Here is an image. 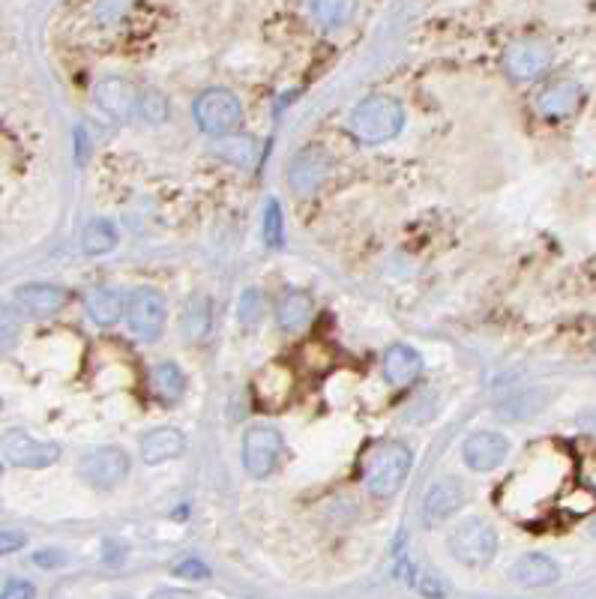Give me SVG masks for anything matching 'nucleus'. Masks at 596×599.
<instances>
[{
  "mask_svg": "<svg viewBox=\"0 0 596 599\" xmlns=\"http://www.w3.org/2000/svg\"><path fill=\"white\" fill-rule=\"evenodd\" d=\"M330 177V159L321 150H303L291 159L288 168V180L300 195H312L318 192Z\"/></svg>",
  "mask_w": 596,
  "mask_h": 599,
  "instance_id": "nucleus-13",
  "label": "nucleus"
},
{
  "mask_svg": "<svg viewBox=\"0 0 596 599\" xmlns=\"http://www.w3.org/2000/svg\"><path fill=\"white\" fill-rule=\"evenodd\" d=\"M591 534H594V537H596V522H594V525H591Z\"/></svg>",
  "mask_w": 596,
  "mask_h": 599,
  "instance_id": "nucleus-37",
  "label": "nucleus"
},
{
  "mask_svg": "<svg viewBox=\"0 0 596 599\" xmlns=\"http://www.w3.org/2000/svg\"><path fill=\"white\" fill-rule=\"evenodd\" d=\"M183 447H186V438L177 429L162 426V429H153L141 438V459L147 465H162L168 459H177L183 453Z\"/></svg>",
  "mask_w": 596,
  "mask_h": 599,
  "instance_id": "nucleus-18",
  "label": "nucleus"
},
{
  "mask_svg": "<svg viewBox=\"0 0 596 599\" xmlns=\"http://www.w3.org/2000/svg\"><path fill=\"white\" fill-rule=\"evenodd\" d=\"M33 585L30 582H21V579H15V582H9L6 588H3V594L0 599H33Z\"/></svg>",
  "mask_w": 596,
  "mask_h": 599,
  "instance_id": "nucleus-32",
  "label": "nucleus"
},
{
  "mask_svg": "<svg viewBox=\"0 0 596 599\" xmlns=\"http://www.w3.org/2000/svg\"><path fill=\"white\" fill-rule=\"evenodd\" d=\"M591 483L596 486V462H594V468H591Z\"/></svg>",
  "mask_w": 596,
  "mask_h": 599,
  "instance_id": "nucleus-36",
  "label": "nucleus"
},
{
  "mask_svg": "<svg viewBox=\"0 0 596 599\" xmlns=\"http://www.w3.org/2000/svg\"><path fill=\"white\" fill-rule=\"evenodd\" d=\"M165 300L156 288H135L126 297V324L141 342H156L165 330Z\"/></svg>",
  "mask_w": 596,
  "mask_h": 599,
  "instance_id": "nucleus-4",
  "label": "nucleus"
},
{
  "mask_svg": "<svg viewBox=\"0 0 596 599\" xmlns=\"http://www.w3.org/2000/svg\"><path fill=\"white\" fill-rule=\"evenodd\" d=\"M66 297H69V294H66L60 285H45V282L21 285V288L15 291V303H18L27 315H36V318L54 315L57 309H63Z\"/></svg>",
  "mask_w": 596,
  "mask_h": 599,
  "instance_id": "nucleus-15",
  "label": "nucleus"
},
{
  "mask_svg": "<svg viewBox=\"0 0 596 599\" xmlns=\"http://www.w3.org/2000/svg\"><path fill=\"white\" fill-rule=\"evenodd\" d=\"M0 408H3V399H0Z\"/></svg>",
  "mask_w": 596,
  "mask_h": 599,
  "instance_id": "nucleus-38",
  "label": "nucleus"
},
{
  "mask_svg": "<svg viewBox=\"0 0 596 599\" xmlns=\"http://www.w3.org/2000/svg\"><path fill=\"white\" fill-rule=\"evenodd\" d=\"M180 579H198V582H204V579H210V570L201 564V561H183L177 570H174Z\"/></svg>",
  "mask_w": 596,
  "mask_h": 599,
  "instance_id": "nucleus-31",
  "label": "nucleus"
},
{
  "mask_svg": "<svg viewBox=\"0 0 596 599\" xmlns=\"http://www.w3.org/2000/svg\"><path fill=\"white\" fill-rule=\"evenodd\" d=\"M465 504V486L456 477H441L438 483L429 486L423 498V519L426 525H441L453 519Z\"/></svg>",
  "mask_w": 596,
  "mask_h": 599,
  "instance_id": "nucleus-11",
  "label": "nucleus"
},
{
  "mask_svg": "<svg viewBox=\"0 0 596 599\" xmlns=\"http://www.w3.org/2000/svg\"><path fill=\"white\" fill-rule=\"evenodd\" d=\"M408 582L423 594L426 599H444L447 597V582L435 573H411Z\"/></svg>",
  "mask_w": 596,
  "mask_h": 599,
  "instance_id": "nucleus-28",
  "label": "nucleus"
},
{
  "mask_svg": "<svg viewBox=\"0 0 596 599\" xmlns=\"http://www.w3.org/2000/svg\"><path fill=\"white\" fill-rule=\"evenodd\" d=\"M261 315H264V297H261V291L258 288L243 291V297H240V321L252 327V324L261 321Z\"/></svg>",
  "mask_w": 596,
  "mask_h": 599,
  "instance_id": "nucleus-29",
  "label": "nucleus"
},
{
  "mask_svg": "<svg viewBox=\"0 0 596 599\" xmlns=\"http://www.w3.org/2000/svg\"><path fill=\"white\" fill-rule=\"evenodd\" d=\"M216 153H219L225 162L237 165V168H252V165L258 162V156H261V147H258L255 138L234 135V138H219V141H216Z\"/></svg>",
  "mask_w": 596,
  "mask_h": 599,
  "instance_id": "nucleus-21",
  "label": "nucleus"
},
{
  "mask_svg": "<svg viewBox=\"0 0 596 599\" xmlns=\"http://www.w3.org/2000/svg\"><path fill=\"white\" fill-rule=\"evenodd\" d=\"M402 123H405L402 105L393 96H384V93L366 96L351 111V129L366 144H384V141L396 138L402 132Z\"/></svg>",
  "mask_w": 596,
  "mask_h": 599,
  "instance_id": "nucleus-2",
  "label": "nucleus"
},
{
  "mask_svg": "<svg viewBox=\"0 0 596 599\" xmlns=\"http://www.w3.org/2000/svg\"><path fill=\"white\" fill-rule=\"evenodd\" d=\"M561 576L558 564L546 555H525L513 567V582L522 588H549Z\"/></svg>",
  "mask_w": 596,
  "mask_h": 599,
  "instance_id": "nucleus-19",
  "label": "nucleus"
},
{
  "mask_svg": "<svg viewBox=\"0 0 596 599\" xmlns=\"http://www.w3.org/2000/svg\"><path fill=\"white\" fill-rule=\"evenodd\" d=\"M192 114H195V123L201 126V132L228 135L231 129H237V123L243 117V105L228 90H207L195 99Z\"/></svg>",
  "mask_w": 596,
  "mask_h": 599,
  "instance_id": "nucleus-5",
  "label": "nucleus"
},
{
  "mask_svg": "<svg viewBox=\"0 0 596 599\" xmlns=\"http://www.w3.org/2000/svg\"><path fill=\"white\" fill-rule=\"evenodd\" d=\"M78 474L87 486L93 489H114L117 483H123V477L129 474V456L120 447H99L90 450L81 462H78Z\"/></svg>",
  "mask_w": 596,
  "mask_h": 599,
  "instance_id": "nucleus-7",
  "label": "nucleus"
},
{
  "mask_svg": "<svg viewBox=\"0 0 596 599\" xmlns=\"http://www.w3.org/2000/svg\"><path fill=\"white\" fill-rule=\"evenodd\" d=\"M282 237H285V219H282V207L276 198H270L264 204V243L279 249L282 246Z\"/></svg>",
  "mask_w": 596,
  "mask_h": 599,
  "instance_id": "nucleus-25",
  "label": "nucleus"
},
{
  "mask_svg": "<svg viewBox=\"0 0 596 599\" xmlns=\"http://www.w3.org/2000/svg\"><path fill=\"white\" fill-rule=\"evenodd\" d=\"M84 309L90 315L93 324L99 327H111L120 321V315L126 312V297L120 288H108V285H99L93 291H87L84 297Z\"/></svg>",
  "mask_w": 596,
  "mask_h": 599,
  "instance_id": "nucleus-16",
  "label": "nucleus"
},
{
  "mask_svg": "<svg viewBox=\"0 0 596 599\" xmlns=\"http://www.w3.org/2000/svg\"><path fill=\"white\" fill-rule=\"evenodd\" d=\"M153 390L165 399V402H177L186 393V375L180 372L177 363L165 360L153 369Z\"/></svg>",
  "mask_w": 596,
  "mask_h": 599,
  "instance_id": "nucleus-23",
  "label": "nucleus"
},
{
  "mask_svg": "<svg viewBox=\"0 0 596 599\" xmlns=\"http://www.w3.org/2000/svg\"><path fill=\"white\" fill-rule=\"evenodd\" d=\"M504 66L516 81H534L552 66V48L537 39L513 42L504 54Z\"/></svg>",
  "mask_w": 596,
  "mask_h": 599,
  "instance_id": "nucleus-10",
  "label": "nucleus"
},
{
  "mask_svg": "<svg viewBox=\"0 0 596 599\" xmlns=\"http://www.w3.org/2000/svg\"><path fill=\"white\" fill-rule=\"evenodd\" d=\"M21 336V315L9 306H0V354L12 351Z\"/></svg>",
  "mask_w": 596,
  "mask_h": 599,
  "instance_id": "nucleus-26",
  "label": "nucleus"
},
{
  "mask_svg": "<svg viewBox=\"0 0 596 599\" xmlns=\"http://www.w3.org/2000/svg\"><path fill=\"white\" fill-rule=\"evenodd\" d=\"M282 456V435L273 426H252L243 435V465L249 477L267 480Z\"/></svg>",
  "mask_w": 596,
  "mask_h": 599,
  "instance_id": "nucleus-6",
  "label": "nucleus"
},
{
  "mask_svg": "<svg viewBox=\"0 0 596 599\" xmlns=\"http://www.w3.org/2000/svg\"><path fill=\"white\" fill-rule=\"evenodd\" d=\"M507 453H510V441L501 432H474L462 444V459L477 474H489L501 468L507 462Z\"/></svg>",
  "mask_w": 596,
  "mask_h": 599,
  "instance_id": "nucleus-9",
  "label": "nucleus"
},
{
  "mask_svg": "<svg viewBox=\"0 0 596 599\" xmlns=\"http://www.w3.org/2000/svg\"><path fill=\"white\" fill-rule=\"evenodd\" d=\"M24 546V537L15 534V531H0V555H9V552H18Z\"/></svg>",
  "mask_w": 596,
  "mask_h": 599,
  "instance_id": "nucleus-33",
  "label": "nucleus"
},
{
  "mask_svg": "<svg viewBox=\"0 0 596 599\" xmlns=\"http://www.w3.org/2000/svg\"><path fill=\"white\" fill-rule=\"evenodd\" d=\"M582 96H585L582 84H579V81H570V78H564V81H555V84H549V87L540 93V99H537V108H540V114H543V117H549V120H564V117H573V114L579 111V105H582Z\"/></svg>",
  "mask_w": 596,
  "mask_h": 599,
  "instance_id": "nucleus-14",
  "label": "nucleus"
},
{
  "mask_svg": "<svg viewBox=\"0 0 596 599\" xmlns=\"http://www.w3.org/2000/svg\"><path fill=\"white\" fill-rule=\"evenodd\" d=\"M0 447H3V456H6L9 465L27 468V471L51 468V465L60 459V447H57V444L36 441V438H30V435L21 432V429H9V432L3 435Z\"/></svg>",
  "mask_w": 596,
  "mask_h": 599,
  "instance_id": "nucleus-8",
  "label": "nucleus"
},
{
  "mask_svg": "<svg viewBox=\"0 0 596 599\" xmlns=\"http://www.w3.org/2000/svg\"><path fill=\"white\" fill-rule=\"evenodd\" d=\"M210 300L207 297H192L189 303H186V309H183V315H180V330H183V336L189 339V342H195V339H204L207 336V330H210Z\"/></svg>",
  "mask_w": 596,
  "mask_h": 599,
  "instance_id": "nucleus-22",
  "label": "nucleus"
},
{
  "mask_svg": "<svg viewBox=\"0 0 596 599\" xmlns=\"http://www.w3.org/2000/svg\"><path fill=\"white\" fill-rule=\"evenodd\" d=\"M93 99L96 105L111 117V120H126L135 108H138V93L126 78L108 75L93 87Z\"/></svg>",
  "mask_w": 596,
  "mask_h": 599,
  "instance_id": "nucleus-12",
  "label": "nucleus"
},
{
  "mask_svg": "<svg viewBox=\"0 0 596 599\" xmlns=\"http://www.w3.org/2000/svg\"><path fill=\"white\" fill-rule=\"evenodd\" d=\"M33 561H36L39 567H57V564H63V555H60V552H36Z\"/></svg>",
  "mask_w": 596,
  "mask_h": 599,
  "instance_id": "nucleus-35",
  "label": "nucleus"
},
{
  "mask_svg": "<svg viewBox=\"0 0 596 599\" xmlns=\"http://www.w3.org/2000/svg\"><path fill=\"white\" fill-rule=\"evenodd\" d=\"M447 546H450V555H453L459 564L480 570V567L492 564V558H495V552H498V534H495V528H492L489 522H483V519H468L465 525H459V528L450 534Z\"/></svg>",
  "mask_w": 596,
  "mask_h": 599,
  "instance_id": "nucleus-3",
  "label": "nucleus"
},
{
  "mask_svg": "<svg viewBox=\"0 0 596 599\" xmlns=\"http://www.w3.org/2000/svg\"><path fill=\"white\" fill-rule=\"evenodd\" d=\"M75 147H78L75 159H78V165H84V162H87V150H90V141H87V132H84V126H78V129H75Z\"/></svg>",
  "mask_w": 596,
  "mask_h": 599,
  "instance_id": "nucleus-34",
  "label": "nucleus"
},
{
  "mask_svg": "<svg viewBox=\"0 0 596 599\" xmlns=\"http://www.w3.org/2000/svg\"><path fill=\"white\" fill-rule=\"evenodd\" d=\"M309 12L318 18V24L321 27H336V24H342L345 18H348V12H351V3H309Z\"/></svg>",
  "mask_w": 596,
  "mask_h": 599,
  "instance_id": "nucleus-27",
  "label": "nucleus"
},
{
  "mask_svg": "<svg viewBox=\"0 0 596 599\" xmlns=\"http://www.w3.org/2000/svg\"><path fill=\"white\" fill-rule=\"evenodd\" d=\"M141 114H144V120H150V123H162V120L168 117V99H165L159 90H147V93L141 96Z\"/></svg>",
  "mask_w": 596,
  "mask_h": 599,
  "instance_id": "nucleus-30",
  "label": "nucleus"
},
{
  "mask_svg": "<svg viewBox=\"0 0 596 599\" xmlns=\"http://www.w3.org/2000/svg\"><path fill=\"white\" fill-rule=\"evenodd\" d=\"M81 246H84L87 255H108L111 249H117V231H114V225L108 219H93L84 228Z\"/></svg>",
  "mask_w": 596,
  "mask_h": 599,
  "instance_id": "nucleus-24",
  "label": "nucleus"
},
{
  "mask_svg": "<svg viewBox=\"0 0 596 599\" xmlns=\"http://www.w3.org/2000/svg\"><path fill=\"white\" fill-rule=\"evenodd\" d=\"M312 297L309 294H303V291H291V294H285V300L279 303V309H276V318H279V327L285 330V333H300V330H306L309 327V321H312Z\"/></svg>",
  "mask_w": 596,
  "mask_h": 599,
  "instance_id": "nucleus-20",
  "label": "nucleus"
},
{
  "mask_svg": "<svg viewBox=\"0 0 596 599\" xmlns=\"http://www.w3.org/2000/svg\"><path fill=\"white\" fill-rule=\"evenodd\" d=\"M423 372V357L411 345H393L384 354V378L396 387L417 381Z\"/></svg>",
  "mask_w": 596,
  "mask_h": 599,
  "instance_id": "nucleus-17",
  "label": "nucleus"
},
{
  "mask_svg": "<svg viewBox=\"0 0 596 599\" xmlns=\"http://www.w3.org/2000/svg\"><path fill=\"white\" fill-rule=\"evenodd\" d=\"M411 465H414V453L402 444V441H384L378 444L366 465H363V483L369 489V495L375 498H393L408 474H411Z\"/></svg>",
  "mask_w": 596,
  "mask_h": 599,
  "instance_id": "nucleus-1",
  "label": "nucleus"
}]
</instances>
